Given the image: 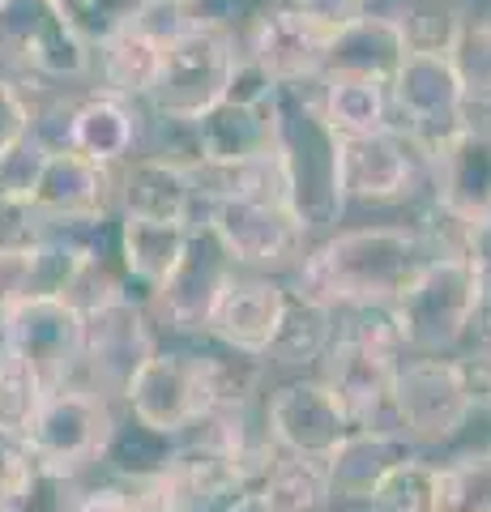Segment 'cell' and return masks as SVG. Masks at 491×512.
<instances>
[{"instance_id": "obj_35", "label": "cell", "mask_w": 491, "mask_h": 512, "mask_svg": "<svg viewBox=\"0 0 491 512\" xmlns=\"http://www.w3.org/2000/svg\"><path fill=\"white\" fill-rule=\"evenodd\" d=\"M363 508L368 512H436V461L427 453H415L410 461H402L372 491V500Z\"/></svg>"}, {"instance_id": "obj_34", "label": "cell", "mask_w": 491, "mask_h": 512, "mask_svg": "<svg viewBox=\"0 0 491 512\" xmlns=\"http://www.w3.org/2000/svg\"><path fill=\"white\" fill-rule=\"evenodd\" d=\"M449 64L462 82L470 111H491V22L466 18L462 35L449 47Z\"/></svg>"}, {"instance_id": "obj_19", "label": "cell", "mask_w": 491, "mask_h": 512, "mask_svg": "<svg viewBox=\"0 0 491 512\" xmlns=\"http://www.w3.org/2000/svg\"><path fill=\"white\" fill-rule=\"evenodd\" d=\"M282 308H287V282L235 269V278L223 286V295H218V303L210 308V320H205L201 333L227 350L265 359L278 338Z\"/></svg>"}, {"instance_id": "obj_24", "label": "cell", "mask_w": 491, "mask_h": 512, "mask_svg": "<svg viewBox=\"0 0 491 512\" xmlns=\"http://www.w3.org/2000/svg\"><path fill=\"white\" fill-rule=\"evenodd\" d=\"M423 448H415L406 436H385V431H355L334 457L325 461L329 474V495L334 504H368L372 491L385 483V478L410 461Z\"/></svg>"}, {"instance_id": "obj_27", "label": "cell", "mask_w": 491, "mask_h": 512, "mask_svg": "<svg viewBox=\"0 0 491 512\" xmlns=\"http://www.w3.org/2000/svg\"><path fill=\"white\" fill-rule=\"evenodd\" d=\"M316 107L338 137H372L380 128H393L389 82L359 73H325L316 77Z\"/></svg>"}, {"instance_id": "obj_29", "label": "cell", "mask_w": 491, "mask_h": 512, "mask_svg": "<svg viewBox=\"0 0 491 512\" xmlns=\"http://www.w3.org/2000/svg\"><path fill=\"white\" fill-rule=\"evenodd\" d=\"M334 329H338V312L316 303L308 295H299L295 286L287 282V308H282V325H278V338L269 346L265 363H278V367H316L321 355L334 342Z\"/></svg>"}, {"instance_id": "obj_8", "label": "cell", "mask_w": 491, "mask_h": 512, "mask_svg": "<svg viewBox=\"0 0 491 512\" xmlns=\"http://www.w3.org/2000/svg\"><path fill=\"white\" fill-rule=\"evenodd\" d=\"M124 414H133L146 427H158L167 436H184L193 423H201L214 410L210 376H205V350L201 346H167L133 372L124 389Z\"/></svg>"}, {"instance_id": "obj_18", "label": "cell", "mask_w": 491, "mask_h": 512, "mask_svg": "<svg viewBox=\"0 0 491 512\" xmlns=\"http://www.w3.org/2000/svg\"><path fill=\"white\" fill-rule=\"evenodd\" d=\"M334 39H338L334 22H321L312 13L295 9L291 0H282V5H274L248 30L240 47L278 86H304L325 73Z\"/></svg>"}, {"instance_id": "obj_17", "label": "cell", "mask_w": 491, "mask_h": 512, "mask_svg": "<svg viewBox=\"0 0 491 512\" xmlns=\"http://www.w3.org/2000/svg\"><path fill=\"white\" fill-rule=\"evenodd\" d=\"M398 363H402V355H389V350L363 346L355 338L334 333V342H329L321 363H316V376L338 393V402L351 414L355 431L402 436L398 410H393V376H398Z\"/></svg>"}, {"instance_id": "obj_25", "label": "cell", "mask_w": 491, "mask_h": 512, "mask_svg": "<svg viewBox=\"0 0 491 512\" xmlns=\"http://www.w3.org/2000/svg\"><path fill=\"white\" fill-rule=\"evenodd\" d=\"M197 163H252L274 150V103L248 107L223 99L193 124Z\"/></svg>"}, {"instance_id": "obj_15", "label": "cell", "mask_w": 491, "mask_h": 512, "mask_svg": "<svg viewBox=\"0 0 491 512\" xmlns=\"http://www.w3.org/2000/svg\"><path fill=\"white\" fill-rule=\"evenodd\" d=\"M235 278L231 256L223 252V244L210 235V227H193L188 235V248L180 256V265L171 269V278L150 295V320L158 333H171V338H197L210 320V308L223 295V286Z\"/></svg>"}, {"instance_id": "obj_37", "label": "cell", "mask_w": 491, "mask_h": 512, "mask_svg": "<svg viewBox=\"0 0 491 512\" xmlns=\"http://www.w3.org/2000/svg\"><path fill=\"white\" fill-rule=\"evenodd\" d=\"M35 111L39 107L30 99V86H22L18 77H0V158L35 133Z\"/></svg>"}, {"instance_id": "obj_23", "label": "cell", "mask_w": 491, "mask_h": 512, "mask_svg": "<svg viewBox=\"0 0 491 512\" xmlns=\"http://www.w3.org/2000/svg\"><path fill=\"white\" fill-rule=\"evenodd\" d=\"M193 227L184 222H146V218H116V256L120 278L133 299L150 303V295L171 278L188 248Z\"/></svg>"}, {"instance_id": "obj_32", "label": "cell", "mask_w": 491, "mask_h": 512, "mask_svg": "<svg viewBox=\"0 0 491 512\" xmlns=\"http://www.w3.org/2000/svg\"><path fill=\"white\" fill-rule=\"evenodd\" d=\"M466 18V0H398V9H393L402 47L419 56H449Z\"/></svg>"}, {"instance_id": "obj_43", "label": "cell", "mask_w": 491, "mask_h": 512, "mask_svg": "<svg viewBox=\"0 0 491 512\" xmlns=\"http://www.w3.org/2000/svg\"><path fill=\"white\" fill-rule=\"evenodd\" d=\"M487 22H491V13H487Z\"/></svg>"}, {"instance_id": "obj_7", "label": "cell", "mask_w": 491, "mask_h": 512, "mask_svg": "<svg viewBox=\"0 0 491 512\" xmlns=\"http://www.w3.org/2000/svg\"><path fill=\"white\" fill-rule=\"evenodd\" d=\"M201 222L244 274H291L312 235L282 197H231L205 205Z\"/></svg>"}, {"instance_id": "obj_36", "label": "cell", "mask_w": 491, "mask_h": 512, "mask_svg": "<svg viewBox=\"0 0 491 512\" xmlns=\"http://www.w3.org/2000/svg\"><path fill=\"white\" fill-rule=\"evenodd\" d=\"M77 508H82V478L47 466H30V474L0 500V512H77Z\"/></svg>"}, {"instance_id": "obj_42", "label": "cell", "mask_w": 491, "mask_h": 512, "mask_svg": "<svg viewBox=\"0 0 491 512\" xmlns=\"http://www.w3.org/2000/svg\"><path fill=\"white\" fill-rule=\"evenodd\" d=\"M22 278H26V252H0V338H5V320L13 303L22 299Z\"/></svg>"}, {"instance_id": "obj_31", "label": "cell", "mask_w": 491, "mask_h": 512, "mask_svg": "<svg viewBox=\"0 0 491 512\" xmlns=\"http://www.w3.org/2000/svg\"><path fill=\"white\" fill-rule=\"evenodd\" d=\"M257 500H261V512H329L334 495H329L325 461L282 453L274 461V470L265 474Z\"/></svg>"}, {"instance_id": "obj_39", "label": "cell", "mask_w": 491, "mask_h": 512, "mask_svg": "<svg viewBox=\"0 0 491 512\" xmlns=\"http://www.w3.org/2000/svg\"><path fill=\"white\" fill-rule=\"evenodd\" d=\"M137 500H141V483L99 470V483L82 478V508L77 512H137Z\"/></svg>"}, {"instance_id": "obj_6", "label": "cell", "mask_w": 491, "mask_h": 512, "mask_svg": "<svg viewBox=\"0 0 491 512\" xmlns=\"http://www.w3.org/2000/svg\"><path fill=\"white\" fill-rule=\"evenodd\" d=\"M240 39L214 35V30H180L163 43L154 90L146 94V111L158 120L197 124L205 111L223 103Z\"/></svg>"}, {"instance_id": "obj_12", "label": "cell", "mask_w": 491, "mask_h": 512, "mask_svg": "<svg viewBox=\"0 0 491 512\" xmlns=\"http://www.w3.org/2000/svg\"><path fill=\"white\" fill-rule=\"evenodd\" d=\"M389 103H393V128H402L423 154L445 146L470 120V103L449 56L406 52L389 82Z\"/></svg>"}, {"instance_id": "obj_9", "label": "cell", "mask_w": 491, "mask_h": 512, "mask_svg": "<svg viewBox=\"0 0 491 512\" xmlns=\"http://www.w3.org/2000/svg\"><path fill=\"white\" fill-rule=\"evenodd\" d=\"M158 350V329L150 308L133 295H112L86 308V338H82V363H77L73 384L103 393L107 402H120L124 389L141 363Z\"/></svg>"}, {"instance_id": "obj_13", "label": "cell", "mask_w": 491, "mask_h": 512, "mask_svg": "<svg viewBox=\"0 0 491 512\" xmlns=\"http://www.w3.org/2000/svg\"><path fill=\"white\" fill-rule=\"evenodd\" d=\"M342 192L346 205H410L427 197V154L402 128L372 137H342Z\"/></svg>"}, {"instance_id": "obj_5", "label": "cell", "mask_w": 491, "mask_h": 512, "mask_svg": "<svg viewBox=\"0 0 491 512\" xmlns=\"http://www.w3.org/2000/svg\"><path fill=\"white\" fill-rule=\"evenodd\" d=\"M112 427H116V402L69 380L39 402L22 444L35 466L86 478L90 470H99Z\"/></svg>"}, {"instance_id": "obj_10", "label": "cell", "mask_w": 491, "mask_h": 512, "mask_svg": "<svg viewBox=\"0 0 491 512\" xmlns=\"http://www.w3.org/2000/svg\"><path fill=\"white\" fill-rule=\"evenodd\" d=\"M393 410L402 436L423 453L449 448L474 419L453 355H402L393 376Z\"/></svg>"}, {"instance_id": "obj_26", "label": "cell", "mask_w": 491, "mask_h": 512, "mask_svg": "<svg viewBox=\"0 0 491 512\" xmlns=\"http://www.w3.org/2000/svg\"><path fill=\"white\" fill-rule=\"evenodd\" d=\"M163 43L167 39L150 35L141 22H120L103 39H94V77L103 82L99 90L146 103V94L154 90L158 64H163Z\"/></svg>"}, {"instance_id": "obj_14", "label": "cell", "mask_w": 491, "mask_h": 512, "mask_svg": "<svg viewBox=\"0 0 491 512\" xmlns=\"http://www.w3.org/2000/svg\"><path fill=\"white\" fill-rule=\"evenodd\" d=\"M427 201L466 227H491V111H470L445 146L427 154Z\"/></svg>"}, {"instance_id": "obj_28", "label": "cell", "mask_w": 491, "mask_h": 512, "mask_svg": "<svg viewBox=\"0 0 491 512\" xmlns=\"http://www.w3.org/2000/svg\"><path fill=\"white\" fill-rule=\"evenodd\" d=\"M402 56H406V47H402L398 26L385 18H355L338 26L325 73H359V77H376V82H393Z\"/></svg>"}, {"instance_id": "obj_21", "label": "cell", "mask_w": 491, "mask_h": 512, "mask_svg": "<svg viewBox=\"0 0 491 512\" xmlns=\"http://www.w3.org/2000/svg\"><path fill=\"white\" fill-rule=\"evenodd\" d=\"M146 103L120 99L112 90H90L69 103V150L94 158L103 167H124L146 154Z\"/></svg>"}, {"instance_id": "obj_20", "label": "cell", "mask_w": 491, "mask_h": 512, "mask_svg": "<svg viewBox=\"0 0 491 512\" xmlns=\"http://www.w3.org/2000/svg\"><path fill=\"white\" fill-rule=\"evenodd\" d=\"M120 167H103L77 150H47L30 205L43 222L65 218H120L116 210Z\"/></svg>"}, {"instance_id": "obj_1", "label": "cell", "mask_w": 491, "mask_h": 512, "mask_svg": "<svg viewBox=\"0 0 491 512\" xmlns=\"http://www.w3.org/2000/svg\"><path fill=\"white\" fill-rule=\"evenodd\" d=\"M423 261L427 252L406 222L338 227L308 244L304 261L291 269V286L334 312L363 308V303H393Z\"/></svg>"}, {"instance_id": "obj_40", "label": "cell", "mask_w": 491, "mask_h": 512, "mask_svg": "<svg viewBox=\"0 0 491 512\" xmlns=\"http://www.w3.org/2000/svg\"><path fill=\"white\" fill-rule=\"evenodd\" d=\"M457 363V380L466 389V402L474 414H491V350L474 346V350H462L453 355Z\"/></svg>"}, {"instance_id": "obj_3", "label": "cell", "mask_w": 491, "mask_h": 512, "mask_svg": "<svg viewBox=\"0 0 491 512\" xmlns=\"http://www.w3.org/2000/svg\"><path fill=\"white\" fill-rule=\"evenodd\" d=\"M483 278L466 256H427L393 299L406 355H453L470 338Z\"/></svg>"}, {"instance_id": "obj_2", "label": "cell", "mask_w": 491, "mask_h": 512, "mask_svg": "<svg viewBox=\"0 0 491 512\" xmlns=\"http://www.w3.org/2000/svg\"><path fill=\"white\" fill-rule=\"evenodd\" d=\"M274 163L287 188V205L308 235L338 231L346 214L342 137L316 107V82L278 86L274 94Z\"/></svg>"}, {"instance_id": "obj_33", "label": "cell", "mask_w": 491, "mask_h": 512, "mask_svg": "<svg viewBox=\"0 0 491 512\" xmlns=\"http://www.w3.org/2000/svg\"><path fill=\"white\" fill-rule=\"evenodd\" d=\"M436 512H491V448L436 461Z\"/></svg>"}, {"instance_id": "obj_22", "label": "cell", "mask_w": 491, "mask_h": 512, "mask_svg": "<svg viewBox=\"0 0 491 512\" xmlns=\"http://www.w3.org/2000/svg\"><path fill=\"white\" fill-rule=\"evenodd\" d=\"M116 210L120 218H146V222H184L197 227V188L193 171L184 163L158 154H137L120 167L116 180Z\"/></svg>"}, {"instance_id": "obj_4", "label": "cell", "mask_w": 491, "mask_h": 512, "mask_svg": "<svg viewBox=\"0 0 491 512\" xmlns=\"http://www.w3.org/2000/svg\"><path fill=\"white\" fill-rule=\"evenodd\" d=\"M0 56L22 86L94 77V43L73 26L60 0H0Z\"/></svg>"}, {"instance_id": "obj_41", "label": "cell", "mask_w": 491, "mask_h": 512, "mask_svg": "<svg viewBox=\"0 0 491 512\" xmlns=\"http://www.w3.org/2000/svg\"><path fill=\"white\" fill-rule=\"evenodd\" d=\"M193 512H261V500H257V487L231 483V487H218L210 495H197Z\"/></svg>"}, {"instance_id": "obj_30", "label": "cell", "mask_w": 491, "mask_h": 512, "mask_svg": "<svg viewBox=\"0 0 491 512\" xmlns=\"http://www.w3.org/2000/svg\"><path fill=\"white\" fill-rule=\"evenodd\" d=\"M176 444H180V436L146 427L141 419H133V414H116V427H112V440L103 448L99 470L129 478V483H150V478H163L171 470Z\"/></svg>"}, {"instance_id": "obj_11", "label": "cell", "mask_w": 491, "mask_h": 512, "mask_svg": "<svg viewBox=\"0 0 491 512\" xmlns=\"http://www.w3.org/2000/svg\"><path fill=\"white\" fill-rule=\"evenodd\" d=\"M261 427L278 453L329 461L355 436V423L338 393L321 376H299L261 397Z\"/></svg>"}, {"instance_id": "obj_16", "label": "cell", "mask_w": 491, "mask_h": 512, "mask_svg": "<svg viewBox=\"0 0 491 512\" xmlns=\"http://www.w3.org/2000/svg\"><path fill=\"white\" fill-rule=\"evenodd\" d=\"M82 338H86V312L77 308V303L47 299V295H22L5 320V338L0 342L35 367L43 389L52 393L77 376Z\"/></svg>"}, {"instance_id": "obj_38", "label": "cell", "mask_w": 491, "mask_h": 512, "mask_svg": "<svg viewBox=\"0 0 491 512\" xmlns=\"http://www.w3.org/2000/svg\"><path fill=\"white\" fill-rule=\"evenodd\" d=\"M43 239V218L26 197L0 192V252H30Z\"/></svg>"}]
</instances>
